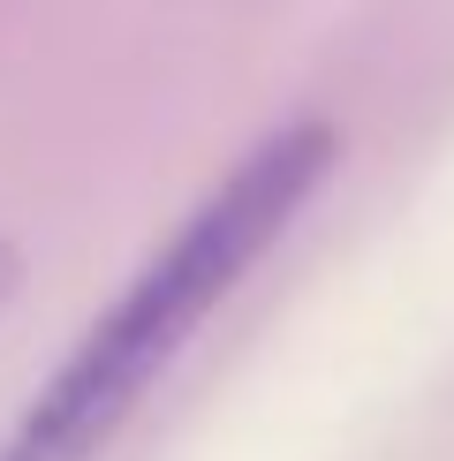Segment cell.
<instances>
[{
	"instance_id": "6da1fadb",
	"label": "cell",
	"mask_w": 454,
	"mask_h": 461,
	"mask_svg": "<svg viewBox=\"0 0 454 461\" xmlns=\"http://www.w3.org/2000/svg\"><path fill=\"white\" fill-rule=\"evenodd\" d=\"M340 167V129L326 113L265 129L227 175L189 204V220L129 273V287L76 333V348L46 371L0 431V461H99L144 393L175 371V356L204 333V318L273 258V242L311 212V197Z\"/></svg>"
},
{
	"instance_id": "7a4b0ae2",
	"label": "cell",
	"mask_w": 454,
	"mask_h": 461,
	"mask_svg": "<svg viewBox=\"0 0 454 461\" xmlns=\"http://www.w3.org/2000/svg\"><path fill=\"white\" fill-rule=\"evenodd\" d=\"M15 273H23V258H15V242H8V235H0V303H8V295H15Z\"/></svg>"
}]
</instances>
